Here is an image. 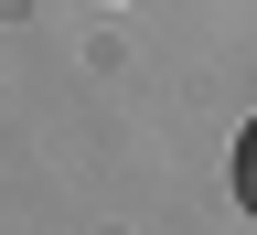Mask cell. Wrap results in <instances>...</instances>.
Wrapping results in <instances>:
<instances>
[{
    "label": "cell",
    "instance_id": "obj_1",
    "mask_svg": "<svg viewBox=\"0 0 257 235\" xmlns=\"http://www.w3.org/2000/svg\"><path fill=\"white\" fill-rule=\"evenodd\" d=\"M236 203L257 214V128H246V139H236Z\"/></svg>",
    "mask_w": 257,
    "mask_h": 235
}]
</instances>
